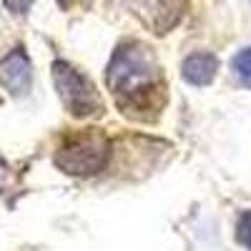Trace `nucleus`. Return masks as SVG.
<instances>
[{
  "instance_id": "obj_1",
  "label": "nucleus",
  "mask_w": 251,
  "mask_h": 251,
  "mask_svg": "<svg viewBox=\"0 0 251 251\" xmlns=\"http://www.w3.org/2000/svg\"><path fill=\"white\" fill-rule=\"evenodd\" d=\"M106 86L121 113L133 118H146L149 111L158 113L166 100V83L158 60L153 50L138 40H128L113 53L106 68Z\"/></svg>"
},
{
  "instance_id": "obj_2",
  "label": "nucleus",
  "mask_w": 251,
  "mask_h": 251,
  "mask_svg": "<svg viewBox=\"0 0 251 251\" xmlns=\"http://www.w3.org/2000/svg\"><path fill=\"white\" fill-rule=\"evenodd\" d=\"M111 141L98 128L68 136L55 151V166L71 176H93L108 161Z\"/></svg>"
},
{
  "instance_id": "obj_3",
  "label": "nucleus",
  "mask_w": 251,
  "mask_h": 251,
  "mask_svg": "<svg viewBox=\"0 0 251 251\" xmlns=\"http://www.w3.org/2000/svg\"><path fill=\"white\" fill-rule=\"evenodd\" d=\"M53 83L58 88L60 103L75 118H91L100 113V96L93 88V83L78 73L71 63L55 60L53 63Z\"/></svg>"
},
{
  "instance_id": "obj_4",
  "label": "nucleus",
  "mask_w": 251,
  "mask_h": 251,
  "mask_svg": "<svg viewBox=\"0 0 251 251\" xmlns=\"http://www.w3.org/2000/svg\"><path fill=\"white\" fill-rule=\"evenodd\" d=\"M30 80H33V68H30V60H28L23 48L10 50L0 60V86L5 91H10L13 96L28 93Z\"/></svg>"
},
{
  "instance_id": "obj_5",
  "label": "nucleus",
  "mask_w": 251,
  "mask_h": 251,
  "mask_svg": "<svg viewBox=\"0 0 251 251\" xmlns=\"http://www.w3.org/2000/svg\"><path fill=\"white\" fill-rule=\"evenodd\" d=\"M216 71H219V60L211 53H191L181 66L183 80H188L191 86H208Z\"/></svg>"
},
{
  "instance_id": "obj_6",
  "label": "nucleus",
  "mask_w": 251,
  "mask_h": 251,
  "mask_svg": "<svg viewBox=\"0 0 251 251\" xmlns=\"http://www.w3.org/2000/svg\"><path fill=\"white\" fill-rule=\"evenodd\" d=\"M231 71H234V75L244 83V86L251 88V48L239 50V53L234 55V60H231Z\"/></svg>"
},
{
  "instance_id": "obj_7",
  "label": "nucleus",
  "mask_w": 251,
  "mask_h": 251,
  "mask_svg": "<svg viewBox=\"0 0 251 251\" xmlns=\"http://www.w3.org/2000/svg\"><path fill=\"white\" fill-rule=\"evenodd\" d=\"M236 231H239V241H241V244L251 251V211H246V214L239 219Z\"/></svg>"
}]
</instances>
